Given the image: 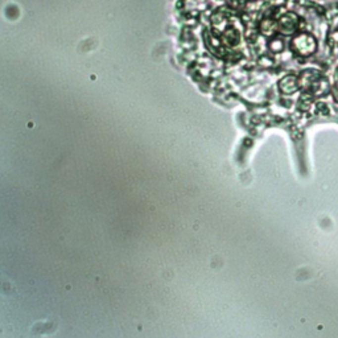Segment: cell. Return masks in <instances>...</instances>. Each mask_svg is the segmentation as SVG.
Returning a JSON list of instances; mask_svg holds the SVG:
<instances>
[{"label": "cell", "mask_w": 338, "mask_h": 338, "mask_svg": "<svg viewBox=\"0 0 338 338\" xmlns=\"http://www.w3.org/2000/svg\"><path fill=\"white\" fill-rule=\"evenodd\" d=\"M293 49L301 56H310L317 49V41L309 33H300L292 41Z\"/></svg>", "instance_id": "6da1fadb"}, {"label": "cell", "mask_w": 338, "mask_h": 338, "mask_svg": "<svg viewBox=\"0 0 338 338\" xmlns=\"http://www.w3.org/2000/svg\"><path fill=\"white\" fill-rule=\"evenodd\" d=\"M297 28V17L293 13H287L279 20V29L286 35L293 33Z\"/></svg>", "instance_id": "7a4b0ae2"}, {"label": "cell", "mask_w": 338, "mask_h": 338, "mask_svg": "<svg viewBox=\"0 0 338 338\" xmlns=\"http://www.w3.org/2000/svg\"><path fill=\"white\" fill-rule=\"evenodd\" d=\"M333 94H334V97H336V99L338 100V69H337V72H336V76H334Z\"/></svg>", "instance_id": "3957f363"}]
</instances>
